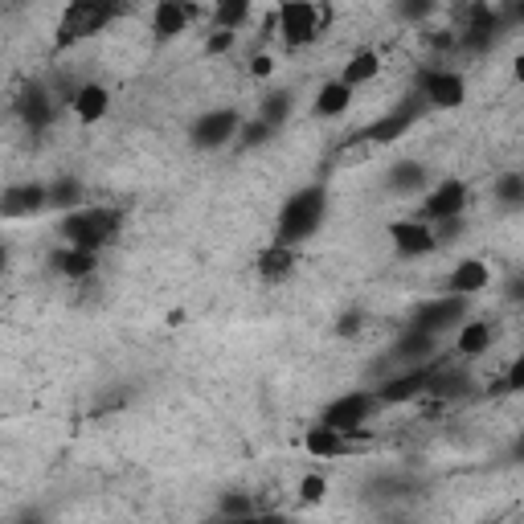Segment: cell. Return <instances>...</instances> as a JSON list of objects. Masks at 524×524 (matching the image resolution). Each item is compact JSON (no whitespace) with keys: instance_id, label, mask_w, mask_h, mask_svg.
I'll return each instance as SVG.
<instances>
[{"instance_id":"ba28073f","label":"cell","mask_w":524,"mask_h":524,"mask_svg":"<svg viewBox=\"0 0 524 524\" xmlns=\"http://www.w3.org/2000/svg\"><path fill=\"white\" fill-rule=\"evenodd\" d=\"M467 193H471V189H467L463 181H443V185H434V189L422 197V205H418V222L439 226V222H451V217H463Z\"/></svg>"},{"instance_id":"e0dca14e","label":"cell","mask_w":524,"mask_h":524,"mask_svg":"<svg viewBox=\"0 0 524 524\" xmlns=\"http://www.w3.org/2000/svg\"><path fill=\"white\" fill-rule=\"evenodd\" d=\"M193 17H197L193 5H177V0H164V5H156V9H152V33H156V41L181 37Z\"/></svg>"},{"instance_id":"83f0119b","label":"cell","mask_w":524,"mask_h":524,"mask_svg":"<svg viewBox=\"0 0 524 524\" xmlns=\"http://www.w3.org/2000/svg\"><path fill=\"white\" fill-rule=\"evenodd\" d=\"M82 201H86V189H82L78 177H58V181L50 185V209H66V213H74V209H86Z\"/></svg>"},{"instance_id":"f35d334b","label":"cell","mask_w":524,"mask_h":524,"mask_svg":"<svg viewBox=\"0 0 524 524\" xmlns=\"http://www.w3.org/2000/svg\"><path fill=\"white\" fill-rule=\"evenodd\" d=\"M504 21H508V25H524V5H508V9H504Z\"/></svg>"},{"instance_id":"b9f144b4","label":"cell","mask_w":524,"mask_h":524,"mask_svg":"<svg viewBox=\"0 0 524 524\" xmlns=\"http://www.w3.org/2000/svg\"><path fill=\"white\" fill-rule=\"evenodd\" d=\"M512 74H516V82H524V54H516V62H512Z\"/></svg>"},{"instance_id":"7402d4cb","label":"cell","mask_w":524,"mask_h":524,"mask_svg":"<svg viewBox=\"0 0 524 524\" xmlns=\"http://www.w3.org/2000/svg\"><path fill=\"white\" fill-rule=\"evenodd\" d=\"M348 107H353V86L340 82V78L324 82L320 91H316V103H312V111H316L320 119H340Z\"/></svg>"},{"instance_id":"8d00e7d4","label":"cell","mask_w":524,"mask_h":524,"mask_svg":"<svg viewBox=\"0 0 524 524\" xmlns=\"http://www.w3.org/2000/svg\"><path fill=\"white\" fill-rule=\"evenodd\" d=\"M357 328H361V312H348L336 332H340V336H357Z\"/></svg>"},{"instance_id":"2e32d148","label":"cell","mask_w":524,"mask_h":524,"mask_svg":"<svg viewBox=\"0 0 524 524\" xmlns=\"http://www.w3.org/2000/svg\"><path fill=\"white\" fill-rule=\"evenodd\" d=\"M434 353H439V336H426V332H414V328H406L398 340H393V361H406L410 369L430 365Z\"/></svg>"},{"instance_id":"8992f818","label":"cell","mask_w":524,"mask_h":524,"mask_svg":"<svg viewBox=\"0 0 524 524\" xmlns=\"http://www.w3.org/2000/svg\"><path fill=\"white\" fill-rule=\"evenodd\" d=\"M381 402H377V393H369V389H357V393H340L336 402H328V410L320 414V426H328V430H340V434H357L369 418H373V410H377Z\"/></svg>"},{"instance_id":"7c38bea8","label":"cell","mask_w":524,"mask_h":524,"mask_svg":"<svg viewBox=\"0 0 524 524\" xmlns=\"http://www.w3.org/2000/svg\"><path fill=\"white\" fill-rule=\"evenodd\" d=\"M430 377H434V361L422 365V369H406V373H398V377H389V381H381V389H377V402H381V406H406V402H414V398H426Z\"/></svg>"},{"instance_id":"7bdbcfd3","label":"cell","mask_w":524,"mask_h":524,"mask_svg":"<svg viewBox=\"0 0 524 524\" xmlns=\"http://www.w3.org/2000/svg\"><path fill=\"white\" fill-rule=\"evenodd\" d=\"M512 455H516V459L524 463V434H520V439H516V447H512Z\"/></svg>"},{"instance_id":"9a60e30c","label":"cell","mask_w":524,"mask_h":524,"mask_svg":"<svg viewBox=\"0 0 524 524\" xmlns=\"http://www.w3.org/2000/svg\"><path fill=\"white\" fill-rule=\"evenodd\" d=\"M13 111H17V119L29 131H46L54 123V95L41 82H33V86H25V91H21V99L13 103Z\"/></svg>"},{"instance_id":"44dd1931","label":"cell","mask_w":524,"mask_h":524,"mask_svg":"<svg viewBox=\"0 0 524 524\" xmlns=\"http://www.w3.org/2000/svg\"><path fill=\"white\" fill-rule=\"evenodd\" d=\"M291 271H295V246L271 242L267 250L258 254V279H262V283H283Z\"/></svg>"},{"instance_id":"e575fe53","label":"cell","mask_w":524,"mask_h":524,"mask_svg":"<svg viewBox=\"0 0 524 524\" xmlns=\"http://www.w3.org/2000/svg\"><path fill=\"white\" fill-rule=\"evenodd\" d=\"M234 50V33H222V29H213L209 41H205V54L217 58V54H230Z\"/></svg>"},{"instance_id":"52a82bcc","label":"cell","mask_w":524,"mask_h":524,"mask_svg":"<svg viewBox=\"0 0 524 524\" xmlns=\"http://www.w3.org/2000/svg\"><path fill=\"white\" fill-rule=\"evenodd\" d=\"M504 29H508L504 9L475 5V9H467V25H463V33H459V46H463L467 54H484V50L496 46V37H500Z\"/></svg>"},{"instance_id":"d590c367","label":"cell","mask_w":524,"mask_h":524,"mask_svg":"<svg viewBox=\"0 0 524 524\" xmlns=\"http://www.w3.org/2000/svg\"><path fill=\"white\" fill-rule=\"evenodd\" d=\"M500 389H508V393H524V357L512 361V369H508V377H504Z\"/></svg>"},{"instance_id":"ab89813d","label":"cell","mask_w":524,"mask_h":524,"mask_svg":"<svg viewBox=\"0 0 524 524\" xmlns=\"http://www.w3.org/2000/svg\"><path fill=\"white\" fill-rule=\"evenodd\" d=\"M258 524H291V520H287L283 512H262V516H258Z\"/></svg>"},{"instance_id":"60d3db41","label":"cell","mask_w":524,"mask_h":524,"mask_svg":"<svg viewBox=\"0 0 524 524\" xmlns=\"http://www.w3.org/2000/svg\"><path fill=\"white\" fill-rule=\"evenodd\" d=\"M402 13H406V17H426V13H430V0H426V5H406Z\"/></svg>"},{"instance_id":"ffe728a7","label":"cell","mask_w":524,"mask_h":524,"mask_svg":"<svg viewBox=\"0 0 524 524\" xmlns=\"http://www.w3.org/2000/svg\"><path fill=\"white\" fill-rule=\"evenodd\" d=\"M70 111L78 115V123H99L111 111V91H107V86H99V82H86L82 91L74 95Z\"/></svg>"},{"instance_id":"277c9868","label":"cell","mask_w":524,"mask_h":524,"mask_svg":"<svg viewBox=\"0 0 524 524\" xmlns=\"http://www.w3.org/2000/svg\"><path fill=\"white\" fill-rule=\"evenodd\" d=\"M324 17H332V13H328V9L308 5V0H287V5H279L275 21H279V37H283V46H287V50H303V46H312V41L320 37Z\"/></svg>"},{"instance_id":"8fae6325","label":"cell","mask_w":524,"mask_h":524,"mask_svg":"<svg viewBox=\"0 0 524 524\" xmlns=\"http://www.w3.org/2000/svg\"><path fill=\"white\" fill-rule=\"evenodd\" d=\"M422 111H426V99H422V95H410L398 111H389V115L373 119V123L361 131V140H365V144H393V140H402L406 131L418 123Z\"/></svg>"},{"instance_id":"d6986e66","label":"cell","mask_w":524,"mask_h":524,"mask_svg":"<svg viewBox=\"0 0 524 524\" xmlns=\"http://www.w3.org/2000/svg\"><path fill=\"white\" fill-rule=\"evenodd\" d=\"M492 283V275H488V267H484V262H479V258H463L459 262V267L447 275V295H479V291H484Z\"/></svg>"},{"instance_id":"d6a6232c","label":"cell","mask_w":524,"mask_h":524,"mask_svg":"<svg viewBox=\"0 0 524 524\" xmlns=\"http://www.w3.org/2000/svg\"><path fill=\"white\" fill-rule=\"evenodd\" d=\"M275 136V127H267V123H262L258 115L250 119V123H242V131H238V144L242 148H258V144H267Z\"/></svg>"},{"instance_id":"30bf717a","label":"cell","mask_w":524,"mask_h":524,"mask_svg":"<svg viewBox=\"0 0 524 524\" xmlns=\"http://www.w3.org/2000/svg\"><path fill=\"white\" fill-rule=\"evenodd\" d=\"M238 131H242L238 111L222 107V111H205V115L189 127V140H193V148L213 152V148H226L230 140H238Z\"/></svg>"},{"instance_id":"ac0fdd59","label":"cell","mask_w":524,"mask_h":524,"mask_svg":"<svg viewBox=\"0 0 524 524\" xmlns=\"http://www.w3.org/2000/svg\"><path fill=\"white\" fill-rule=\"evenodd\" d=\"M50 267L66 279H91L99 271V254L95 250H78V246H58L50 254Z\"/></svg>"},{"instance_id":"1f68e13d","label":"cell","mask_w":524,"mask_h":524,"mask_svg":"<svg viewBox=\"0 0 524 524\" xmlns=\"http://www.w3.org/2000/svg\"><path fill=\"white\" fill-rule=\"evenodd\" d=\"M246 516H258L254 500L246 492H226L222 500H217V520H246Z\"/></svg>"},{"instance_id":"74e56055","label":"cell","mask_w":524,"mask_h":524,"mask_svg":"<svg viewBox=\"0 0 524 524\" xmlns=\"http://www.w3.org/2000/svg\"><path fill=\"white\" fill-rule=\"evenodd\" d=\"M271 66H275V62H271L267 54H262V58H254V62H250V74H254V78H267V74H271Z\"/></svg>"},{"instance_id":"4316f807","label":"cell","mask_w":524,"mask_h":524,"mask_svg":"<svg viewBox=\"0 0 524 524\" xmlns=\"http://www.w3.org/2000/svg\"><path fill=\"white\" fill-rule=\"evenodd\" d=\"M381 74V58H377V50H357L353 58L344 62V74H340V82H348L357 91V86H365V82H373Z\"/></svg>"},{"instance_id":"5bb4252c","label":"cell","mask_w":524,"mask_h":524,"mask_svg":"<svg viewBox=\"0 0 524 524\" xmlns=\"http://www.w3.org/2000/svg\"><path fill=\"white\" fill-rule=\"evenodd\" d=\"M41 209H50V185L41 181H25V185H13L5 189V201H0V213L17 222V217H33Z\"/></svg>"},{"instance_id":"cb8c5ba5","label":"cell","mask_w":524,"mask_h":524,"mask_svg":"<svg viewBox=\"0 0 524 524\" xmlns=\"http://www.w3.org/2000/svg\"><path fill=\"white\" fill-rule=\"evenodd\" d=\"M467 389H471V377H467V369H455V365L434 361V377H430L426 398H463Z\"/></svg>"},{"instance_id":"3957f363","label":"cell","mask_w":524,"mask_h":524,"mask_svg":"<svg viewBox=\"0 0 524 524\" xmlns=\"http://www.w3.org/2000/svg\"><path fill=\"white\" fill-rule=\"evenodd\" d=\"M115 13H119V9L103 5V0H74V5H66L62 21H58V50L78 46V41L103 33V29L115 21Z\"/></svg>"},{"instance_id":"ee69618b","label":"cell","mask_w":524,"mask_h":524,"mask_svg":"<svg viewBox=\"0 0 524 524\" xmlns=\"http://www.w3.org/2000/svg\"><path fill=\"white\" fill-rule=\"evenodd\" d=\"M217 524H258V516H246V520H217Z\"/></svg>"},{"instance_id":"5b68a950","label":"cell","mask_w":524,"mask_h":524,"mask_svg":"<svg viewBox=\"0 0 524 524\" xmlns=\"http://www.w3.org/2000/svg\"><path fill=\"white\" fill-rule=\"evenodd\" d=\"M467 312H471V299L467 295H443V299L422 303V308L414 312V320H410V328L426 332V336H443L451 328H463Z\"/></svg>"},{"instance_id":"d4e9b609","label":"cell","mask_w":524,"mask_h":524,"mask_svg":"<svg viewBox=\"0 0 524 524\" xmlns=\"http://www.w3.org/2000/svg\"><path fill=\"white\" fill-rule=\"evenodd\" d=\"M389 189L393 193H422L426 189V181H430V168L426 164H418V160H398L389 168Z\"/></svg>"},{"instance_id":"603a6c76","label":"cell","mask_w":524,"mask_h":524,"mask_svg":"<svg viewBox=\"0 0 524 524\" xmlns=\"http://www.w3.org/2000/svg\"><path fill=\"white\" fill-rule=\"evenodd\" d=\"M303 447H308V455H316V459H336V455H348V451H353L348 434L328 430V426H320V422H316L308 434H303Z\"/></svg>"},{"instance_id":"9c48e42d","label":"cell","mask_w":524,"mask_h":524,"mask_svg":"<svg viewBox=\"0 0 524 524\" xmlns=\"http://www.w3.org/2000/svg\"><path fill=\"white\" fill-rule=\"evenodd\" d=\"M418 95L426 99V107L455 111V107H463V99H467V82H463L459 70H422Z\"/></svg>"},{"instance_id":"6da1fadb","label":"cell","mask_w":524,"mask_h":524,"mask_svg":"<svg viewBox=\"0 0 524 524\" xmlns=\"http://www.w3.org/2000/svg\"><path fill=\"white\" fill-rule=\"evenodd\" d=\"M324 213H328V189H324V185H303V189H295V193L283 201V209H279L275 242H279V246L308 242V238L324 226Z\"/></svg>"},{"instance_id":"4fadbf2b","label":"cell","mask_w":524,"mask_h":524,"mask_svg":"<svg viewBox=\"0 0 524 524\" xmlns=\"http://www.w3.org/2000/svg\"><path fill=\"white\" fill-rule=\"evenodd\" d=\"M389 238H393V250H398L402 258H422L430 250H439V234H434V226L418 222V217L389 222Z\"/></svg>"},{"instance_id":"f1b7e54d","label":"cell","mask_w":524,"mask_h":524,"mask_svg":"<svg viewBox=\"0 0 524 524\" xmlns=\"http://www.w3.org/2000/svg\"><path fill=\"white\" fill-rule=\"evenodd\" d=\"M492 197H496V205H504V209H520V205H524V172H500Z\"/></svg>"},{"instance_id":"484cf974","label":"cell","mask_w":524,"mask_h":524,"mask_svg":"<svg viewBox=\"0 0 524 524\" xmlns=\"http://www.w3.org/2000/svg\"><path fill=\"white\" fill-rule=\"evenodd\" d=\"M492 336H496V328L488 324V320H467L463 328H459V357H484L488 348H492Z\"/></svg>"},{"instance_id":"4dcf8cb0","label":"cell","mask_w":524,"mask_h":524,"mask_svg":"<svg viewBox=\"0 0 524 524\" xmlns=\"http://www.w3.org/2000/svg\"><path fill=\"white\" fill-rule=\"evenodd\" d=\"M287 115H291V95H287V91L267 95V99H262V107H258V119L267 123V127H275V131L287 123Z\"/></svg>"},{"instance_id":"f546056e","label":"cell","mask_w":524,"mask_h":524,"mask_svg":"<svg viewBox=\"0 0 524 524\" xmlns=\"http://www.w3.org/2000/svg\"><path fill=\"white\" fill-rule=\"evenodd\" d=\"M250 21V5L246 0H222V5L213 9V29H222V33H238V25Z\"/></svg>"},{"instance_id":"7a4b0ae2","label":"cell","mask_w":524,"mask_h":524,"mask_svg":"<svg viewBox=\"0 0 524 524\" xmlns=\"http://www.w3.org/2000/svg\"><path fill=\"white\" fill-rule=\"evenodd\" d=\"M123 230V209L115 205H86V209H74V213H62L58 222V234L66 238V246H78V250H103L119 238Z\"/></svg>"},{"instance_id":"836d02e7","label":"cell","mask_w":524,"mask_h":524,"mask_svg":"<svg viewBox=\"0 0 524 524\" xmlns=\"http://www.w3.org/2000/svg\"><path fill=\"white\" fill-rule=\"evenodd\" d=\"M324 496H328V479H324V475H303L299 500H303V504H320Z\"/></svg>"}]
</instances>
